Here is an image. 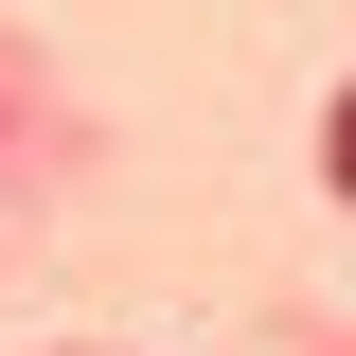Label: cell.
<instances>
[{"label":"cell","mask_w":356,"mask_h":356,"mask_svg":"<svg viewBox=\"0 0 356 356\" xmlns=\"http://www.w3.org/2000/svg\"><path fill=\"white\" fill-rule=\"evenodd\" d=\"M321 161H339V196H356V107H339V143H321Z\"/></svg>","instance_id":"cell-1"}]
</instances>
